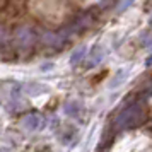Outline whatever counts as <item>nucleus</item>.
<instances>
[{
    "mask_svg": "<svg viewBox=\"0 0 152 152\" xmlns=\"http://www.w3.org/2000/svg\"><path fill=\"white\" fill-rule=\"evenodd\" d=\"M14 39H15L17 46H21V48H31L34 45L36 36H34V31L29 26H19L14 31Z\"/></svg>",
    "mask_w": 152,
    "mask_h": 152,
    "instance_id": "obj_1",
    "label": "nucleus"
},
{
    "mask_svg": "<svg viewBox=\"0 0 152 152\" xmlns=\"http://www.w3.org/2000/svg\"><path fill=\"white\" fill-rule=\"evenodd\" d=\"M41 41H43V45H48V46L58 48V46L63 45V38L60 34L53 33V31H45V33L41 34Z\"/></svg>",
    "mask_w": 152,
    "mask_h": 152,
    "instance_id": "obj_2",
    "label": "nucleus"
},
{
    "mask_svg": "<svg viewBox=\"0 0 152 152\" xmlns=\"http://www.w3.org/2000/svg\"><path fill=\"white\" fill-rule=\"evenodd\" d=\"M84 53H86V48H79L77 50L75 53L72 55V63H79L80 62V60L84 58Z\"/></svg>",
    "mask_w": 152,
    "mask_h": 152,
    "instance_id": "obj_3",
    "label": "nucleus"
},
{
    "mask_svg": "<svg viewBox=\"0 0 152 152\" xmlns=\"http://www.w3.org/2000/svg\"><path fill=\"white\" fill-rule=\"evenodd\" d=\"M132 4H133V0H121V2H120V4H118V12H125V10H126V9L130 7Z\"/></svg>",
    "mask_w": 152,
    "mask_h": 152,
    "instance_id": "obj_4",
    "label": "nucleus"
},
{
    "mask_svg": "<svg viewBox=\"0 0 152 152\" xmlns=\"http://www.w3.org/2000/svg\"><path fill=\"white\" fill-rule=\"evenodd\" d=\"M103 58V53H101V48H96L92 50V60H91V63H97L99 60Z\"/></svg>",
    "mask_w": 152,
    "mask_h": 152,
    "instance_id": "obj_5",
    "label": "nucleus"
},
{
    "mask_svg": "<svg viewBox=\"0 0 152 152\" xmlns=\"http://www.w3.org/2000/svg\"><path fill=\"white\" fill-rule=\"evenodd\" d=\"M5 39H7V33H5V28L0 24V45L5 41Z\"/></svg>",
    "mask_w": 152,
    "mask_h": 152,
    "instance_id": "obj_6",
    "label": "nucleus"
},
{
    "mask_svg": "<svg viewBox=\"0 0 152 152\" xmlns=\"http://www.w3.org/2000/svg\"><path fill=\"white\" fill-rule=\"evenodd\" d=\"M144 45H152V38L149 36V38H145L144 39Z\"/></svg>",
    "mask_w": 152,
    "mask_h": 152,
    "instance_id": "obj_7",
    "label": "nucleus"
},
{
    "mask_svg": "<svg viewBox=\"0 0 152 152\" xmlns=\"http://www.w3.org/2000/svg\"><path fill=\"white\" fill-rule=\"evenodd\" d=\"M147 65H152V55L149 56V58H147Z\"/></svg>",
    "mask_w": 152,
    "mask_h": 152,
    "instance_id": "obj_8",
    "label": "nucleus"
},
{
    "mask_svg": "<svg viewBox=\"0 0 152 152\" xmlns=\"http://www.w3.org/2000/svg\"><path fill=\"white\" fill-rule=\"evenodd\" d=\"M149 22H151V26H152V17H151V21H149Z\"/></svg>",
    "mask_w": 152,
    "mask_h": 152,
    "instance_id": "obj_9",
    "label": "nucleus"
}]
</instances>
